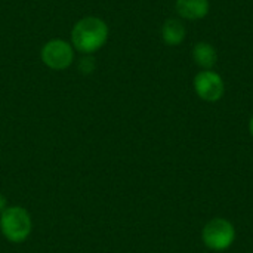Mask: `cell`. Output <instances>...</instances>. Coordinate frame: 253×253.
I'll return each instance as SVG.
<instances>
[{
  "label": "cell",
  "mask_w": 253,
  "mask_h": 253,
  "mask_svg": "<svg viewBox=\"0 0 253 253\" xmlns=\"http://www.w3.org/2000/svg\"><path fill=\"white\" fill-rule=\"evenodd\" d=\"M110 37L108 24L99 16L80 18L71 28V44L76 52L90 55L101 50Z\"/></svg>",
  "instance_id": "obj_1"
},
{
  "label": "cell",
  "mask_w": 253,
  "mask_h": 253,
  "mask_svg": "<svg viewBox=\"0 0 253 253\" xmlns=\"http://www.w3.org/2000/svg\"><path fill=\"white\" fill-rule=\"evenodd\" d=\"M175 9L181 18L197 21L203 19L209 13L211 3L209 0H176Z\"/></svg>",
  "instance_id": "obj_6"
},
{
  "label": "cell",
  "mask_w": 253,
  "mask_h": 253,
  "mask_svg": "<svg viewBox=\"0 0 253 253\" xmlns=\"http://www.w3.org/2000/svg\"><path fill=\"white\" fill-rule=\"evenodd\" d=\"M33 230L30 213L21 206L6 208L0 213V231L10 243H22Z\"/></svg>",
  "instance_id": "obj_2"
},
{
  "label": "cell",
  "mask_w": 253,
  "mask_h": 253,
  "mask_svg": "<svg viewBox=\"0 0 253 253\" xmlns=\"http://www.w3.org/2000/svg\"><path fill=\"white\" fill-rule=\"evenodd\" d=\"M194 90L206 102H216L224 96L225 84L222 77L213 70H202L194 77Z\"/></svg>",
  "instance_id": "obj_5"
},
{
  "label": "cell",
  "mask_w": 253,
  "mask_h": 253,
  "mask_svg": "<svg viewBox=\"0 0 253 253\" xmlns=\"http://www.w3.org/2000/svg\"><path fill=\"white\" fill-rule=\"evenodd\" d=\"M185 25L175 18L166 19L162 25V39L169 46H179L185 39Z\"/></svg>",
  "instance_id": "obj_7"
},
{
  "label": "cell",
  "mask_w": 253,
  "mask_h": 253,
  "mask_svg": "<svg viewBox=\"0 0 253 253\" xmlns=\"http://www.w3.org/2000/svg\"><path fill=\"white\" fill-rule=\"evenodd\" d=\"M76 50L73 44L64 39H52L46 42L40 49V59L42 62L53 70V71H64L74 62Z\"/></svg>",
  "instance_id": "obj_4"
},
{
  "label": "cell",
  "mask_w": 253,
  "mask_h": 253,
  "mask_svg": "<svg viewBox=\"0 0 253 253\" xmlns=\"http://www.w3.org/2000/svg\"><path fill=\"white\" fill-rule=\"evenodd\" d=\"M193 59L203 70H212L218 62V52L211 43L200 42L193 47Z\"/></svg>",
  "instance_id": "obj_8"
},
{
  "label": "cell",
  "mask_w": 253,
  "mask_h": 253,
  "mask_svg": "<svg viewBox=\"0 0 253 253\" xmlns=\"http://www.w3.org/2000/svg\"><path fill=\"white\" fill-rule=\"evenodd\" d=\"M249 132H251V135L253 136V116L251 117V120H249Z\"/></svg>",
  "instance_id": "obj_10"
},
{
  "label": "cell",
  "mask_w": 253,
  "mask_h": 253,
  "mask_svg": "<svg viewBox=\"0 0 253 253\" xmlns=\"http://www.w3.org/2000/svg\"><path fill=\"white\" fill-rule=\"evenodd\" d=\"M236 240V227L225 218L211 219L202 230L203 245L213 252H224L233 246Z\"/></svg>",
  "instance_id": "obj_3"
},
{
  "label": "cell",
  "mask_w": 253,
  "mask_h": 253,
  "mask_svg": "<svg viewBox=\"0 0 253 253\" xmlns=\"http://www.w3.org/2000/svg\"><path fill=\"white\" fill-rule=\"evenodd\" d=\"M7 208V202H6V197L3 194H0V213Z\"/></svg>",
  "instance_id": "obj_9"
}]
</instances>
